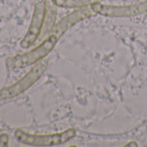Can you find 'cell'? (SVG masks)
Masks as SVG:
<instances>
[{"label": "cell", "mask_w": 147, "mask_h": 147, "mask_svg": "<svg viewBox=\"0 0 147 147\" xmlns=\"http://www.w3.org/2000/svg\"><path fill=\"white\" fill-rule=\"evenodd\" d=\"M48 64V59H42L37 63H36V65L22 79L9 87L3 88L0 92V97L5 100L11 99L28 90L42 77L43 73L47 69Z\"/></svg>", "instance_id": "3957f363"}, {"label": "cell", "mask_w": 147, "mask_h": 147, "mask_svg": "<svg viewBox=\"0 0 147 147\" xmlns=\"http://www.w3.org/2000/svg\"><path fill=\"white\" fill-rule=\"evenodd\" d=\"M97 13L92 9L91 6L78 8L77 10L72 11L66 17L62 18L54 27L51 34H55L58 38H60L67 30L72 28L76 24L95 16Z\"/></svg>", "instance_id": "8992f818"}, {"label": "cell", "mask_w": 147, "mask_h": 147, "mask_svg": "<svg viewBox=\"0 0 147 147\" xmlns=\"http://www.w3.org/2000/svg\"><path fill=\"white\" fill-rule=\"evenodd\" d=\"M92 9L97 13L108 18H131L142 15L147 12V0L133 5H103L101 3L91 5Z\"/></svg>", "instance_id": "277c9868"}, {"label": "cell", "mask_w": 147, "mask_h": 147, "mask_svg": "<svg viewBox=\"0 0 147 147\" xmlns=\"http://www.w3.org/2000/svg\"><path fill=\"white\" fill-rule=\"evenodd\" d=\"M46 10V0H36L35 9L32 16V19L26 35L20 42V46L23 49H28L33 45L38 39L44 20Z\"/></svg>", "instance_id": "5b68a950"}, {"label": "cell", "mask_w": 147, "mask_h": 147, "mask_svg": "<svg viewBox=\"0 0 147 147\" xmlns=\"http://www.w3.org/2000/svg\"><path fill=\"white\" fill-rule=\"evenodd\" d=\"M59 39L55 34H50L42 43L32 50L8 58L6 61L7 67L11 68H23L37 63L54 49Z\"/></svg>", "instance_id": "6da1fadb"}, {"label": "cell", "mask_w": 147, "mask_h": 147, "mask_svg": "<svg viewBox=\"0 0 147 147\" xmlns=\"http://www.w3.org/2000/svg\"><path fill=\"white\" fill-rule=\"evenodd\" d=\"M57 17V9L56 5L53 4L52 1L46 0V10H45V15H44V20L42 24V28L41 34L38 37V41L42 42V40H45L52 32Z\"/></svg>", "instance_id": "52a82bcc"}, {"label": "cell", "mask_w": 147, "mask_h": 147, "mask_svg": "<svg viewBox=\"0 0 147 147\" xmlns=\"http://www.w3.org/2000/svg\"><path fill=\"white\" fill-rule=\"evenodd\" d=\"M76 135V130L75 128H69L61 132L46 135L31 134L20 129H18L15 131V137L19 142L35 146H53L62 144L75 138Z\"/></svg>", "instance_id": "7a4b0ae2"}, {"label": "cell", "mask_w": 147, "mask_h": 147, "mask_svg": "<svg viewBox=\"0 0 147 147\" xmlns=\"http://www.w3.org/2000/svg\"><path fill=\"white\" fill-rule=\"evenodd\" d=\"M125 146H134V147H137V146H138V144H137L135 141H131V142H129L128 144H126Z\"/></svg>", "instance_id": "9c48e42d"}, {"label": "cell", "mask_w": 147, "mask_h": 147, "mask_svg": "<svg viewBox=\"0 0 147 147\" xmlns=\"http://www.w3.org/2000/svg\"><path fill=\"white\" fill-rule=\"evenodd\" d=\"M54 5L63 8H82L101 3L104 0H51Z\"/></svg>", "instance_id": "ba28073f"}]
</instances>
